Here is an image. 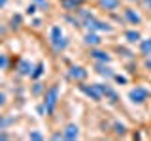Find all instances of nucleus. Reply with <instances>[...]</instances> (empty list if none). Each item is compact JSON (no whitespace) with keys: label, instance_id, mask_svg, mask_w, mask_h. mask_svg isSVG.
Returning a JSON list of instances; mask_svg holds the SVG:
<instances>
[{"label":"nucleus","instance_id":"8","mask_svg":"<svg viewBox=\"0 0 151 141\" xmlns=\"http://www.w3.org/2000/svg\"><path fill=\"white\" fill-rule=\"evenodd\" d=\"M91 58H94L96 62H111V55L108 51H102V49H96V47H91Z\"/></svg>","mask_w":151,"mask_h":141},{"label":"nucleus","instance_id":"12","mask_svg":"<svg viewBox=\"0 0 151 141\" xmlns=\"http://www.w3.org/2000/svg\"><path fill=\"white\" fill-rule=\"evenodd\" d=\"M63 135H64V139H78L79 137V126L78 124H74V122H70V124H66V128L63 130Z\"/></svg>","mask_w":151,"mask_h":141},{"label":"nucleus","instance_id":"19","mask_svg":"<svg viewBox=\"0 0 151 141\" xmlns=\"http://www.w3.org/2000/svg\"><path fill=\"white\" fill-rule=\"evenodd\" d=\"M68 38H60L59 41H55V43H51V47H53V51L55 53H63V51L66 49V47H68Z\"/></svg>","mask_w":151,"mask_h":141},{"label":"nucleus","instance_id":"22","mask_svg":"<svg viewBox=\"0 0 151 141\" xmlns=\"http://www.w3.org/2000/svg\"><path fill=\"white\" fill-rule=\"evenodd\" d=\"M111 128H113V132H115L117 135H125V134H127V124H123V122H119V120L113 122Z\"/></svg>","mask_w":151,"mask_h":141},{"label":"nucleus","instance_id":"27","mask_svg":"<svg viewBox=\"0 0 151 141\" xmlns=\"http://www.w3.org/2000/svg\"><path fill=\"white\" fill-rule=\"evenodd\" d=\"M36 9H38V6H36L34 2H32V4H28V6H27V15H34V13H36Z\"/></svg>","mask_w":151,"mask_h":141},{"label":"nucleus","instance_id":"13","mask_svg":"<svg viewBox=\"0 0 151 141\" xmlns=\"http://www.w3.org/2000/svg\"><path fill=\"white\" fill-rule=\"evenodd\" d=\"M85 0H60V6H63L66 11H78L79 8L83 6Z\"/></svg>","mask_w":151,"mask_h":141},{"label":"nucleus","instance_id":"5","mask_svg":"<svg viewBox=\"0 0 151 141\" xmlns=\"http://www.w3.org/2000/svg\"><path fill=\"white\" fill-rule=\"evenodd\" d=\"M78 88H79V92H81V94H85V96L89 98V100H93V102H100L102 100V94L98 92L96 85H87V83L79 81Z\"/></svg>","mask_w":151,"mask_h":141},{"label":"nucleus","instance_id":"10","mask_svg":"<svg viewBox=\"0 0 151 141\" xmlns=\"http://www.w3.org/2000/svg\"><path fill=\"white\" fill-rule=\"evenodd\" d=\"M94 72H96L98 75H102V77H106V79H110V77L115 75V72L110 68L108 62H96V64H94Z\"/></svg>","mask_w":151,"mask_h":141},{"label":"nucleus","instance_id":"18","mask_svg":"<svg viewBox=\"0 0 151 141\" xmlns=\"http://www.w3.org/2000/svg\"><path fill=\"white\" fill-rule=\"evenodd\" d=\"M44 72H45V64L44 62H38V64H34V70H32V73H30V79H40L42 75H44Z\"/></svg>","mask_w":151,"mask_h":141},{"label":"nucleus","instance_id":"3","mask_svg":"<svg viewBox=\"0 0 151 141\" xmlns=\"http://www.w3.org/2000/svg\"><path fill=\"white\" fill-rule=\"evenodd\" d=\"M98 88V92L102 94V98H106L110 103H113L115 105L117 102H119V94H117V90L111 87V85H106V83H94Z\"/></svg>","mask_w":151,"mask_h":141},{"label":"nucleus","instance_id":"6","mask_svg":"<svg viewBox=\"0 0 151 141\" xmlns=\"http://www.w3.org/2000/svg\"><path fill=\"white\" fill-rule=\"evenodd\" d=\"M87 75H89V72L83 68V66H70V68H68V77L74 79V81H78V83L85 81Z\"/></svg>","mask_w":151,"mask_h":141},{"label":"nucleus","instance_id":"36","mask_svg":"<svg viewBox=\"0 0 151 141\" xmlns=\"http://www.w3.org/2000/svg\"><path fill=\"white\" fill-rule=\"evenodd\" d=\"M32 25H34V26H40L42 21H40V19H34V21H32Z\"/></svg>","mask_w":151,"mask_h":141},{"label":"nucleus","instance_id":"26","mask_svg":"<svg viewBox=\"0 0 151 141\" xmlns=\"http://www.w3.org/2000/svg\"><path fill=\"white\" fill-rule=\"evenodd\" d=\"M32 2L42 9H49V2H47V0H32Z\"/></svg>","mask_w":151,"mask_h":141},{"label":"nucleus","instance_id":"28","mask_svg":"<svg viewBox=\"0 0 151 141\" xmlns=\"http://www.w3.org/2000/svg\"><path fill=\"white\" fill-rule=\"evenodd\" d=\"M113 79H115L119 85H127V83H129V79H127L125 75H117V73H115V75H113Z\"/></svg>","mask_w":151,"mask_h":141},{"label":"nucleus","instance_id":"15","mask_svg":"<svg viewBox=\"0 0 151 141\" xmlns=\"http://www.w3.org/2000/svg\"><path fill=\"white\" fill-rule=\"evenodd\" d=\"M138 47H140V53L149 58L151 56V38H147V40H140Z\"/></svg>","mask_w":151,"mask_h":141},{"label":"nucleus","instance_id":"1","mask_svg":"<svg viewBox=\"0 0 151 141\" xmlns=\"http://www.w3.org/2000/svg\"><path fill=\"white\" fill-rule=\"evenodd\" d=\"M59 96H60L59 85H53L49 90H45V94H44V105H45L47 115H53V111L57 107V102H59Z\"/></svg>","mask_w":151,"mask_h":141},{"label":"nucleus","instance_id":"25","mask_svg":"<svg viewBox=\"0 0 151 141\" xmlns=\"http://www.w3.org/2000/svg\"><path fill=\"white\" fill-rule=\"evenodd\" d=\"M28 139L40 141V139H44V134H42V132H38V130H32V132H28Z\"/></svg>","mask_w":151,"mask_h":141},{"label":"nucleus","instance_id":"30","mask_svg":"<svg viewBox=\"0 0 151 141\" xmlns=\"http://www.w3.org/2000/svg\"><path fill=\"white\" fill-rule=\"evenodd\" d=\"M36 113H38V115H40V117L47 115V111H45V105H44V103H42V105H38V107H36Z\"/></svg>","mask_w":151,"mask_h":141},{"label":"nucleus","instance_id":"37","mask_svg":"<svg viewBox=\"0 0 151 141\" xmlns=\"http://www.w3.org/2000/svg\"><path fill=\"white\" fill-rule=\"evenodd\" d=\"M6 4H8V0H0V9H2L4 6H6Z\"/></svg>","mask_w":151,"mask_h":141},{"label":"nucleus","instance_id":"24","mask_svg":"<svg viewBox=\"0 0 151 141\" xmlns=\"http://www.w3.org/2000/svg\"><path fill=\"white\" fill-rule=\"evenodd\" d=\"M8 66H9V58H8V55L0 53V70H6Z\"/></svg>","mask_w":151,"mask_h":141},{"label":"nucleus","instance_id":"17","mask_svg":"<svg viewBox=\"0 0 151 141\" xmlns=\"http://www.w3.org/2000/svg\"><path fill=\"white\" fill-rule=\"evenodd\" d=\"M125 40L129 41V43H140L142 34H140L138 30H127L125 32Z\"/></svg>","mask_w":151,"mask_h":141},{"label":"nucleus","instance_id":"14","mask_svg":"<svg viewBox=\"0 0 151 141\" xmlns=\"http://www.w3.org/2000/svg\"><path fill=\"white\" fill-rule=\"evenodd\" d=\"M98 6L102 9H108V11H115L121 6V0H98Z\"/></svg>","mask_w":151,"mask_h":141},{"label":"nucleus","instance_id":"11","mask_svg":"<svg viewBox=\"0 0 151 141\" xmlns=\"http://www.w3.org/2000/svg\"><path fill=\"white\" fill-rule=\"evenodd\" d=\"M123 17H125V21L130 23V25H140V23H142L140 13L136 11V9H132V8H125V11H123Z\"/></svg>","mask_w":151,"mask_h":141},{"label":"nucleus","instance_id":"21","mask_svg":"<svg viewBox=\"0 0 151 141\" xmlns=\"http://www.w3.org/2000/svg\"><path fill=\"white\" fill-rule=\"evenodd\" d=\"M21 25H23V15H21V13H13L12 19H9V26H12V28H19Z\"/></svg>","mask_w":151,"mask_h":141},{"label":"nucleus","instance_id":"23","mask_svg":"<svg viewBox=\"0 0 151 141\" xmlns=\"http://www.w3.org/2000/svg\"><path fill=\"white\" fill-rule=\"evenodd\" d=\"M42 92H44V83L36 81L34 85H32V94H34V96H40Z\"/></svg>","mask_w":151,"mask_h":141},{"label":"nucleus","instance_id":"20","mask_svg":"<svg viewBox=\"0 0 151 141\" xmlns=\"http://www.w3.org/2000/svg\"><path fill=\"white\" fill-rule=\"evenodd\" d=\"M15 122V119L13 117H6V115H0V130H6L9 128V126Z\"/></svg>","mask_w":151,"mask_h":141},{"label":"nucleus","instance_id":"33","mask_svg":"<svg viewBox=\"0 0 151 141\" xmlns=\"http://www.w3.org/2000/svg\"><path fill=\"white\" fill-rule=\"evenodd\" d=\"M0 139H9V134L6 130H0Z\"/></svg>","mask_w":151,"mask_h":141},{"label":"nucleus","instance_id":"31","mask_svg":"<svg viewBox=\"0 0 151 141\" xmlns=\"http://www.w3.org/2000/svg\"><path fill=\"white\" fill-rule=\"evenodd\" d=\"M8 103V96H6V92H0V107H4Z\"/></svg>","mask_w":151,"mask_h":141},{"label":"nucleus","instance_id":"34","mask_svg":"<svg viewBox=\"0 0 151 141\" xmlns=\"http://www.w3.org/2000/svg\"><path fill=\"white\" fill-rule=\"evenodd\" d=\"M142 2H144V6H145V8H147L149 11H151V0H142Z\"/></svg>","mask_w":151,"mask_h":141},{"label":"nucleus","instance_id":"29","mask_svg":"<svg viewBox=\"0 0 151 141\" xmlns=\"http://www.w3.org/2000/svg\"><path fill=\"white\" fill-rule=\"evenodd\" d=\"M117 51H119L123 56H127V58H130V56H132V53H130L129 49H125V47H117Z\"/></svg>","mask_w":151,"mask_h":141},{"label":"nucleus","instance_id":"16","mask_svg":"<svg viewBox=\"0 0 151 141\" xmlns=\"http://www.w3.org/2000/svg\"><path fill=\"white\" fill-rule=\"evenodd\" d=\"M60 38H64V34H63V28L60 26H51V30H49V41L51 43H55V41H59Z\"/></svg>","mask_w":151,"mask_h":141},{"label":"nucleus","instance_id":"4","mask_svg":"<svg viewBox=\"0 0 151 141\" xmlns=\"http://www.w3.org/2000/svg\"><path fill=\"white\" fill-rule=\"evenodd\" d=\"M149 98V90L144 87H136V88H130L129 90V100L132 103H136V105H142V103H145Z\"/></svg>","mask_w":151,"mask_h":141},{"label":"nucleus","instance_id":"35","mask_svg":"<svg viewBox=\"0 0 151 141\" xmlns=\"http://www.w3.org/2000/svg\"><path fill=\"white\" fill-rule=\"evenodd\" d=\"M144 66H145L147 70H151V58H147V60H145V62H144Z\"/></svg>","mask_w":151,"mask_h":141},{"label":"nucleus","instance_id":"9","mask_svg":"<svg viewBox=\"0 0 151 141\" xmlns=\"http://www.w3.org/2000/svg\"><path fill=\"white\" fill-rule=\"evenodd\" d=\"M83 43L85 45H91V47H98L102 43V38L98 32H93V30H87V34L83 36Z\"/></svg>","mask_w":151,"mask_h":141},{"label":"nucleus","instance_id":"32","mask_svg":"<svg viewBox=\"0 0 151 141\" xmlns=\"http://www.w3.org/2000/svg\"><path fill=\"white\" fill-rule=\"evenodd\" d=\"M51 139H64L63 132H57V134H53V135H51Z\"/></svg>","mask_w":151,"mask_h":141},{"label":"nucleus","instance_id":"2","mask_svg":"<svg viewBox=\"0 0 151 141\" xmlns=\"http://www.w3.org/2000/svg\"><path fill=\"white\" fill-rule=\"evenodd\" d=\"M83 25L87 26V30H93V32H113V26L110 25V23L100 21V19H96L94 15L89 17V19H85Z\"/></svg>","mask_w":151,"mask_h":141},{"label":"nucleus","instance_id":"7","mask_svg":"<svg viewBox=\"0 0 151 141\" xmlns=\"http://www.w3.org/2000/svg\"><path fill=\"white\" fill-rule=\"evenodd\" d=\"M32 70H34V64H32L30 60H27V58H21V60H19V64H17V73L21 75V77H30Z\"/></svg>","mask_w":151,"mask_h":141},{"label":"nucleus","instance_id":"38","mask_svg":"<svg viewBox=\"0 0 151 141\" xmlns=\"http://www.w3.org/2000/svg\"><path fill=\"white\" fill-rule=\"evenodd\" d=\"M129 2H136V0H129Z\"/></svg>","mask_w":151,"mask_h":141}]
</instances>
